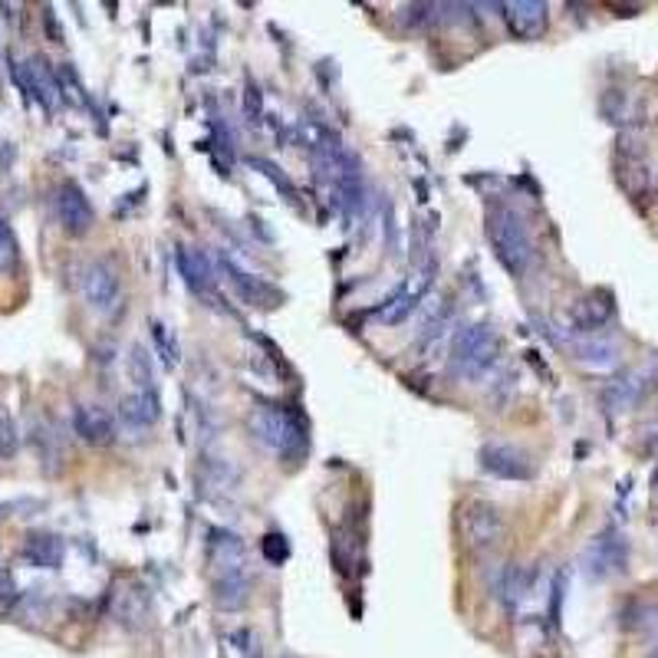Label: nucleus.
<instances>
[{"mask_svg":"<svg viewBox=\"0 0 658 658\" xmlns=\"http://www.w3.org/2000/svg\"><path fill=\"white\" fill-rule=\"evenodd\" d=\"M484 234H487V244H491L494 257L501 260V267L507 274L524 277L533 260V241H530L527 221L520 218L514 208H507V204H491L484 214Z\"/></svg>","mask_w":658,"mask_h":658,"instance_id":"1","label":"nucleus"},{"mask_svg":"<svg viewBox=\"0 0 658 658\" xmlns=\"http://www.w3.org/2000/svg\"><path fill=\"white\" fill-rule=\"evenodd\" d=\"M178 274L185 280V287L198 297H208L214 287V264L201 247H178Z\"/></svg>","mask_w":658,"mask_h":658,"instance_id":"15","label":"nucleus"},{"mask_svg":"<svg viewBox=\"0 0 658 658\" xmlns=\"http://www.w3.org/2000/svg\"><path fill=\"white\" fill-rule=\"evenodd\" d=\"M56 83H60V96H66L70 102H86L83 86H79V79H76V73L70 70V63H63L60 70H56Z\"/></svg>","mask_w":658,"mask_h":658,"instance_id":"30","label":"nucleus"},{"mask_svg":"<svg viewBox=\"0 0 658 658\" xmlns=\"http://www.w3.org/2000/svg\"><path fill=\"white\" fill-rule=\"evenodd\" d=\"M112 612H116V619L122 622V626L135 629V626H142V622L149 619L152 599H149V593H145L142 586H126L116 596V606H112Z\"/></svg>","mask_w":658,"mask_h":658,"instance_id":"22","label":"nucleus"},{"mask_svg":"<svg viewBox=\"0 0 658 658\" xmlns=\"http://www.w3.org/2000/svg\"><path fill=\"white\" fill-rule=\"evenodd\" d=\"M583 566H586L589 576H596V580L626 570V540H622L616 530L599 533L583 553Z\"/></svg>","mask_w":658,"mask_h":658,"instance_id":"9","label":"nucleus"},{"mask_svg":"<svg viewBox=\"0 0 658 658\" xmlns=\"http://www.w3.org/2000/svg\"><path fill=\"white\" fill-rule=\"evenodd\" d=\"M425 290H428V280H425V274H418L412 283H402L399 293H395V297H389V300H385V303L379 306V320H382V323H389V326L402 323L405 316L412 313L418 303H422Z\"/></svg>","mask_w":658,"mask_h":658,"instance_id":"17","label":"nucleus"},{"mask_svg":"<svg viewBox=\"0 0 658 658\" xmlns=\"http://www.w3.org/2000/svg\"><path fill=\"white\" fill-rule=\"evenodd\" d=\"M73 431L86 445H112L116 441V422L102 405H76L73 408Z\"/></svg>","mask_w":658,"mask_h":658,"instance_id":"14","label":"nucleus"},{"mask_svg":"<svg viewBox=\"0 0 658 658\" xmlns=\"http://www.w3.org/2000/svg\"><path fill=\"white\" fill-rule=\"evenodd\" d=\"M649 658H658V642H655V649L649 652Z\"/></svg>","mask_w":658,"mask_h":658,"instance_id":"34","label":"nucleus"},{"mask_svg":"<svg viewBox=\"0 0 658 658\" xmlns=\"http://www.w3.org/2000/svg\"><path fill=\"white\" fill-rule=\"evenodd\" d=\"M247 428L251 435L257 438V445H264L267 451L274 455H293L297 448H303L306 441V428L300 425V418L283 405H270V402H260L251 408L247 415Z\"/></svg>","mask_w":658,"mask_h":658,"instance_id":"3","label":"nucleus"},{"mask_svg":"<svg viewBox=\"0 0 658 658\" xmlns=\"http://www.w3.org/2000/svg\"><path fill=\"white\" fill-rule=\"evenodd\" d=\"M56 218H60V228L73 237H83L93 228L96 214L93 204H89L86 191L76 185V181H63L60 191H56Z\"/></svg>","mask_w":658,"mask_h":658,"instance_id":"8","label":"nucleus"},{"mask_svg":"<svg viewBox=\"0 0 658 658\" xmlns=\"http://www.w3.org/2000/svg\"><path fill=\"white\" fill-rule=\"evenodd\" d=\"M14 158H17L14 142H0V172H10V165H14Z\"/></svg>","mask_w":658,"mask_h":658,"instance_id":"33","label":"nucleus"},{"mask_svg":"<svg viewBox=\"0 0 658 658\" xmlns=\"http://www.w3.org/2000/svg\"><path fill=\"white\" fill-rule=\"evenodd\" d=\"M247 165H251V168H260V175H267L280 191H287V195H290V178H287V175H280V168H277L274 162H267V158H247Z\"/></svg>","mask_w":658,"mask_h":658,"instance_id":"31","label":"nucleus"},{"mask_svg":"<svg viewBox=\"0 0 658 658\" xmlns=\"http://www.w3.org/2000/svg\"><path fill=\"white\" fill-rule=\"evenodd\" d=\"M504 10V24L514 33L517 40H540L547 33L550 14L543 0H510L501 7Z\"/></svg>","mask_w":658,"mask_h":658,"instance_id":"10","label":"nucleus"},{"mask_svg":"<svg viewBox=\"0 0 658 658\" xmlns=\"http://www.w3.org/2000/svg\"><path fill=\"white\" fill-rule=\"evenodd\" d=\"M20 451V428L14 422V415L7 412V405L0 402V461L14 458Z\"/></svg>","mask_w":658,"mask_h":658,"instance_id":"28","label":"nucleus"},{"mask_svg":"<svg viewBox=\"0 0 658 658\" xmlns=\"http://www.w3.org/2000/svg\"><path fill=\"white\" fill-rule=\"evenodd\" d=\"M481 468L497 481H530L533 478V461L524 448L507 445V441H487L478 451Z\"/></svg>","mask_w":658,"mask_h":658,"instance_id":"5","label":"nucleus"},{"mask_svg":"<svg viewBox=\"0 0 658 658\" xmlns=\"http://www.w3.org/2000/svg\"><path fill=\"white\" fill-rule=\"evenodd\" d=\"M639 395H642V379L635 376V372H629V376H622L609 385L603 392V402L609 405V412H626V408L635 405Z\"/></svg>","mask_w":658,"mask_h":658,"instance_id":"24","label":"nucleus"},{"mask_svg":"<svg viewBox=\"0 0 658 658\" xmlns=\"http://www.w3.org/2000/svg\"><path fill=\"white\" fill-rule=\"evenodd\" d=\"M221 652L224 658H264V649H260V635L254 629H231L221 635Z\"/></svg>","mask_w":658,"mask_h":658,"instance_id":"23","label":"nucleus"},{"mask_svg":"<svg viewBox=\"0 0 658 658\" xmlns=\"http://www.w3.org/2000/svg\"><path fill=\"white\" fill-rule=\"evenodd\" d=\"M152 336H155V346H158V359H162L168 369H175V366H178V356H181L175 333H172V329H168L162 320H152Z\"/></svg>","mask_w":658,"mask_h":658,"instance_id":"27","label":"nucleus"},{"mask_svg":"<svg viewBox=\"0 0 658 658\" xmlns=\"http://www.w3.org/2000/svg\"><path fill=\"white\" fill-rule=\"evenodd\" d=\"M264 553H267L270 563H287L290 547H287V540H283L280 533H267V537H264Z\"/></svg>","mask_w":658,"mask_h":658,"instance_id":"32","label":"nucleus"},{"mask_svg":"<svg viewBox=\"0 0 658 658\" xmlns=\"http://www.w3.org/2000/svg\"><path fill=\"white\" fill-rule=\"evenodd\" d=\"M458 533L468 550H491L504 537V517L491 501L471 497L458 510Z\"/></svg>","mask_w":658,"mask_h":658,"instance_id":"4","label":"nucleus"},{"mask_svg":"<svg viewBox=\"0 0 658 658\" xmlns=\"http://www.w3.org/2000/svg\"><path fill=\"white\" fill-rule=\"evenodd\" d=\"M129 376L135 379L139 389H152V379H155V369H152V359L145 353L142 346H135L129 353Z\"/></svg>","mask_w":658,"mask_h":658,"instance_id":"29","label":"nucleus"},{"mask_svg":"<svg viewBox=\"0 0 658 658\" xmlns=\"http://www.w3.org/2000/svg\"><path fill=\"white\" fill-rule=\"evenodd\" d=\"M79 290H83V300L93 306L96 313H109L112 306L119 303V274L116 267L106 264V260H89L79 274Z\"/></svg>","mask_w":658,"mask_h":658,"instance_id":"7","label":"nucleus"},{"mask_svg":"<svg viewBox=\"0 0 658 658\" xmlns=\"http://www.w3.org/2000/svg\"><path fill=\"white\" fill-rule=\"evenodd\" d=\"M448 356H451V369H455L461 379L478 382L497 366V359H501V336L494 333L491 323H468L464 329H458L455 339H451Z\"/></svg>","mask_w":658,"mask_h":658,"instance_id":"2","label":"nucleus"},{"mask_svg":"<svg viewBox=\"0 0 658 658\" xmlns=\"http://www.w3.org/2000/svg\"><path fill=\"white\" fill-rule=\"evenodd\" d=\"M20 270V241L10 221L0 214V277H14Z\"/></svg>","mask_w":658,"mask_h":658,"instance_id":"26","label":"nucleus"},{"mask_svg":"<svg viewBox=\"0 0 658 658\" xmlns=\"http://www.w3.org/2000/svg\"><path fill=\"white\" fill-rule=\"evenodd\" d=\"M208 553H211L214 573H218V570H231V566H247L244 540L237 537V533H231V530H211Z\"/></svg>","mask_w":658,"mask_h":658,"instance_id":"19","label":"nucleus"},{"mask_svg":"<svg viewBox=\"0 0 658 658\" xmlns=\"http://www.w3.org/2000/svg\"><path fill=\"white\" fill-rule=\"evenodd\" d=\"M14 79H17L20 89H24L30 99L43 102L47 109H53L56 102L63 99L60 96V83H56V70H50V66L43 63L40 56H33V60L14 66Z\"/></svg>","mask_w":658,"mask_h":658,"instance_id":"11","label":"nucleus"},{"mask_svg":"<svg viewBox=\"0 0 658 658\" xmlns=\"http://www.w3.org/2000/svg\"><path fill=\"white\" fill-rule=\"evenodd\" d=\"M455 320H451V310H438L431 320L422 326V333H418V343H415V349H418V356L422 359H435L441 349L445 346H451V339H455Z\"/></svg>","mask_w":658,"mask_h":658,"instance_id":"18","label":"nucleus"},{"mask_svg":"<svg viewBox=\"0 0 658 658\" xmlns=\"http://www.w3.org/2000/svg\"><path fill=\"white\" fill-rule=\"evenodd\" d=\"M218 267L224 280L231 283V290L241 297L244 303L251 306H260V310H270V306H280L283 303V293L274 287V283H267L264 277L251 274V270H244L237 260H231L228 254H218Z\"/></svg>","mask_w":658,"mask_h":658,"instance_id":"6","label":"nucleus"},{"mask_svg":"<svg viewBox=\"0 0 658 658\" xmlns=\"http://www.w3.org/2000/svg\"><path fill=\"white\" fill-rule=\"evenodd\" d=\"M573 359L580 362L586 372H616L622 362L619 343H612L606 336H580L573 343Z\"/></svg>","mask_w":658,"mask_h":658,"instance_id":"13","label":"nucleus"},{"mask_svg":"<svg viewBox=\"0 0 658 658\" xmlns=\"http://www.w3.org/2000/svg\"><path fill=\"white\" fill-rule=\"evenodd\" d=\"M119 415L132 428H149L162 418V399H158L155 389H135L119 402Z\"/></svg>","mask_w":658,"mask_h":658,"instance_id":"16","label":"nucleus"},{"mask_svg":"<svg viewBox=\"0 0 658 658\" xmlns=\"http://www.w3.org/2000/svg\"><path fill=\"white\" fill-rule=\"evenodd\" d=\"M527 580L530 576L520 570L517 563H504L491 573V593L501 599L507 609H514L520 599L527 596Z\"/></svg>","mask_w":658,"mask_h":658,"instance_id":"20","label":"nucleus"},{"mask_svg":"<svg viewBox=\"0 0 658 658\" xmlns=\"http://www.w3.org/2000/svg\"><path fill=\"white\" fill-rule=\"evenodd\" d=\"M251 586L254 576L247 566H231V570H218L214 573V606L221 612H237L247 606L251 599Z\"/></svg>","mask_w":658,"mask_h":658,"instance_id":"12","label":"nucleus"},{"mask_svg":"<svg viewBox=\"0 0 658 658\" xmlns=\"http://www.w3.org/2000/svg\"><path fill=\"white\" fill-rule=\"evenodd\" d=\"M609 316H612L609 300L599 303L596 297H589V300H583L580 306H576V329H583L586 336H593L596 329H603L609 323Z\"/></svg>","mask_w":658,"mask_h":658,"instance_id":"25","label":"nucleus"},{"mask_svg":"<svg viewBox=\"0 0 658 658\" xmlns=\"http://www.w3.org/2000/svg\"><path fill=\"white\" fill-rule=\"evenodd\" d=\"M63 540L53 537V533H33L24 543V560L40 566V570H56V566H63Z\"/></svg>","mask_w":658,"mask_h":658,"instance_id":"21","label":"nucleus"}]
</instances>
